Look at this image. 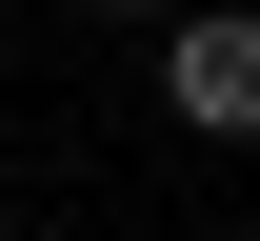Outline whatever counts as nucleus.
<instances>
[{
  "label": "nucleus",
  "instance_id": "nucleus-1",
  "mask_svg": "<svg viewBox=\"0 0 260 241\" xmlns=\"http://www.w3.org/2000/svg\"><path fill=\"white\" fill-rule=\"evenodd\" d=\"M160 101H180L200 141H260V20H180V40H160Z\"/></svg>",
  "mask_w": 260,
  "mask_h": 241
},
{
  "label": "nucleus",
  "instance_id": "nucleus-2",
  "mask_svg": "<svg viewBox=\"0 0 260 241\" xmlns=\"http://www.w3.org/2000/svg\"><path fill=\"white\" fill-rule=\"evenodd\" d=\"M220 241H240V221H220Z\"/></svg>",
  "mask_w": 260,
  "mask_h": 241
}]
</instances>
